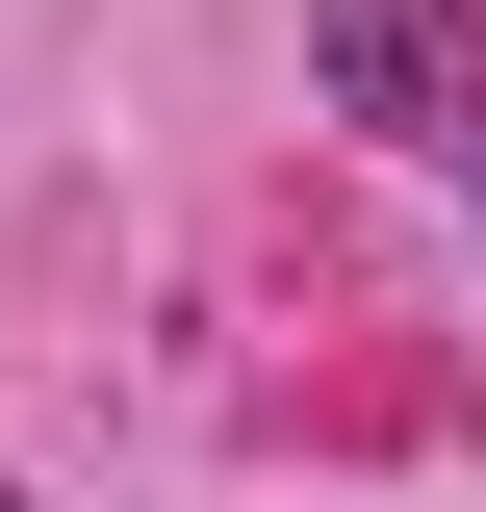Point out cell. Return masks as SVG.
<instances>
[{
	"mask_svg": "<svg viewBox=\"0 0 486 512\" xmlns=\"http://www.w3.org/2000/svg\"><path fill=\"white\" fill-rule=\"evenodd\" d=\"M461 180H486V154H461Z\"/></svg>",
	"mask_w": 486,
	"mask_h": 512,
	"instance_id": "1",
	"label": "cell"
},
{
	"mask_svg": "<svg viewBox=\"0 0 486 512\" xmlns=\"http://www.w3.org/2000/svg\"><path fill=\"white\" fill-rule=\"evenodd\" d=\"M0 512H26V487H0Z\"/></svg>",
	"mask_w": 486,
	"mask_h": 512,
	"instance_id": "2",
	"label": "cell"
}]
</instances>
